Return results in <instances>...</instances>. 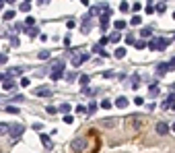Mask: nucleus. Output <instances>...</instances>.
<instances>
[{
  "instance_id": "obj_1",
  "label": "nucleus",
  "mask_w": 175,
  "mask_h": 153,
  "mask_svg": "<svg viewBox=\"0 0 175 153\" xmlns=\"http://www.w3.org/2000/svg\"><path fill=\"white\" fill-rule=\"evenodd\" d=\"M99 151V137L95 130H89L78 139L72 141V153H97Z\"/></svg>"
},
{
  "instance_id": "obj_2",
  "label": "nucleus",
  "mask_w": 175,
  "mask_h": 153,
  "mask_svg": "<svg viewBox=\"0 0 175 153\" xmlns=\"http://www.w3.org/2000/svg\"><path fill=\"white\" fill-rule=\"evenodd\" d=\"M167 46H169V39H165V37H153L150 42H148V48L150 50H167Z\"/></svg>"
},
{
  "instance_id": "obj_3",
  "label": "nucleus",
  "mask_w": 175,
  "mask_h": 153,
  "mask_svg": "<svg viewBox=\"0 0 175 153\" xmlns=\"http://www.w3.org/2000/svg\"><path fill=\"white\" fill-rule=\"evenodd\" d=\"M128 126L132 128V130H140L142 126H144V118H140V116H130L128 118Z\"/></svg>"
},
{
  "instance_id": "obj_4",
  "label": "nucleus",
  "mask_w": 175,
  "mask_h": 153,
  "mask_svg": "<svg viewBox=\"0 0 175 153\" xmlns=\"http://www.w3.org/2000/svg\"><path fill=\"white\" fill-rule=\"evenodd\" d=\"M87 60H89V54H87V52H82V54H74V56H72V64L76 66V68H78L82 62H87Z\"/></svg>"
},
{
  "instance_id": "obj_5",
  "label": "nucleus",
  "mask_w": 175,
  "mask_h": 153,
  "mask_svg": "<svg viewBox=\"0 0 175 153\" xmlns=\"http://www.w3.org/2000/svg\"><path fill=\"white\" fill-rule=\"evenodd\" d=\"M171 68H173L171 62H161L159 66H157V75H165V72H169Z\"/></svg>"
},
{
  "instance_id": "obj_6",
  "label": "nucleus",
  "mask_w": 175,
  "mask_h": 153,
  "mask_svg": "<svg viewBox=\"0 0 175 153\" xmlns=\"http://www.w3.org/2000/svg\"><path fill=\"white\" fill-rule=\"evenodd\" d=\"M91 31V13L82 17V33H89Z\"/></svg>"
},
{
  "instance_id": "obj_7",
  "label": "nucleus",
  "mask_w": 175,
  "mask_h": 153,
  "mask_svg": "<svg viewBox=\"0 0 175 153\" xmlns=\"http://www.w3.org/2000/svg\"><path fill=\"white\" fill-rule=\"evenodd\" d=\"M21 134H23V126H21V124H14V126H10V137H14V139H19Z\"/></svg>"
},
{
  "instance_id": "obj_8",
  "label": "nucleus",
  "mask_w": 175,
  "mask_h": 153,
  "mask_svg": "<svg viewBox=\"0 0 175 153\" xmlns=\"http://www.w3.org/2000/svg\"><path fill=\"white\" fill-rule=\"evenodd\" d=\"M39 139H41V143H43V147H46L47 151H50V149H54V145H52V139H50L47 134H39Z\"/></svg>"
},
{
  "instance_id": "obj_9",
  "label": "nucleus",
  "mask_w": 175,
  "mask_h": 153,
  "mask_svg": "<svg viewBox=\"0 0 175 153\" xmlns=\"http://www.w3.org/2000/svg\"><path fill=\"white\" fill-rule=\"evenodd\" d=\"M35 95H52V89H50V87H37V89H35Z\"/></svg>"
},
{
  "instance_id": "obj_10",
  "label": "nucleus",
  "mask_w": 175,
  "mask_h": 153,
  "mask_svg": "<svg viewBox=\"0 0 175 153\" xmlns=\"http://www.w3.org/2000/svg\"><path fill=\"white\" fill-rule=\"evenodd\" d=\"M157 132H159V134H167V132H169V126L165 124V122H159V124H157Z\"/></svg>"
},
{
  "instance_id": "obj_11",
  "label": "nucleus",
  "mask_w": 175,
  "mask_h": 153,
  "mask_svg": "<svg viewBox=\"0 0 175 153\" xmlns=\"http://www.w3.org/2000/svg\"><path fill=\"white\" fill-rule=\"evenodd\" d=\"M171 104L175 105V93H169V95H167V99L163 101V108H169Z\"/></svg>"
},
{
  "instance_id": "obj_12",
  "label": "nucleus",
  "mask_w": 175,
  "mask_h": 153,
  "mask_svg": "<svg viewBox=\"0 0 175 153\" xmlns=\"http://www.w3.org/2000/svg\"><path fill=\"white\" fill-rule=\"evenodd\" d=\"M2 134H10V124L0 122V137H2Z\"/></svg>"
},
{
  "instance_id": "obj_13",
  "label": "nucleus",
  "mask_w": 175,
  "mask_h": 153,
  "mask_svg": "<svg viewBox=\"0 0 175 153\" xmlns=\"http://www.w3.org/2000/svg\"><path fill=\"white\" fill-rule=\"evenodd\" d=\"M140 35H142V39H153V29H150V27L142 29V31H140Z\"/></svg>"
},
{
  "instance_id": "obj_14",
  "label": "nucleus",
  "mask_w": 175,
  "mask_h": 153,
  "mask_svg": "<svg viewBox=\"0 0 175 153\" xmlns=\"http://www.w3.org/2000/svg\"><path fill=\"white\" fill-rule=\"evenodd\" d=\"M115 105H117V108H126V105H128V99L126 97H117L115 99Z\"/></svg>"
},
{
  "instance_id": "obj_15",
  "label": "nucleus",
  "mask_w": 175,
  "mask_h": 153,
  "mask_svg": "<svg viewBox=\"0 0 175 153\" xmlns=\"http://www.w3.org/2000/svg\"><path fill=\"white\" fill-rule=\"evenodd\" d=\"M25 33H27L29 37H37V35H39V29H37V27H31V29H27Z\"/></svg>"
},
{
  "instance_id": "obj_16",
  "label": "nucleus",
  "mask_w": 175,
  "mask_h": 153,
  "mask_svg": "<svg viewBox=\"0 0 175 153\" xmlns=\"http://www.w3.org/2000/svg\"><path fill=\"white\" fill-rule=\"evenodd\" d=\"M120 39H121V35L117 33V31H115V33H111V35H109V42H111V43H117V42H120Z\"/></svg>"
},
{
  "instance_id": "obj_17",
  "label": "nucleus",
  "mask_w": 175,
  "mask_h": 153,
  "mask_svg": "<svg viewBox=\"0 0 175 153\" xmlns=\"http://www.w3.org/2000/svg\"><path fill=\"white\" fill-rule=\"evenodd\" d=\"M2 87H4V89H6V91H10V89H14V83H13V81H10V79H6V81L2 83Z\"/></svg>"
},
{
  "instance_id": "obj_18",
  "label": "nucleus",
  "mask_w": 175,
  "mask_h": 153,
  "mask_svg": "<svg viewBox=\"0 0 175 153\" xmlns=\"http://www.w3.org/2000/svg\"><path fill=\"white\" fill-rule=\"evenodd\" d=\"M134 48H138V50H144V48H148V43L144 42V39H138V42L134 43Z\"/></svg>"
},
{
  "instance_id": "obj_19",
  "label": "nucleus",
  "mask_w": 175,
  "mask_h": 153,
  "mask_svg": "<svg viewBox=\"0 0 175 153\" xmlns=\"http://www.w3.org/2000/svg\"><path fill=\"white\" fill-rule=\"evenodd\" d=\"M19 8L23 10V13H29V8H31V2H21Z\"/></svg>"
},
{
  "instance_id": "obj_20",
  "label": "nucleus",
  "mask_w": 175,
  "mask_h": 153,
  "mask_svg": "<svg viewBox=\"0 0 175 153\" xmlns=\"http://www.w3.org/2000/svg\"><path fill=\"white\" fill-rule=\"evenodd\" d=\"M132 87H134V89H138V87H140V76H138V75L132 76Z\"/></svg>"
},
{
  "instance_id": "obj_21",
  "label": "nucleus",
  "mask_w": 175,
  "mask_h": 153,
  "mask_svg": "<svg viewBox=\"0 0 175 153\" xmlns=\"http://www.w3.org/2000/svg\"><path fill=\"white\" fill-rule=\"evenodd\" d=\"M89 81H91V79H89V76H87V75H82V76H81V79H78V83H81V85H82V87H85V89H87V85H89Z\"/></svg>"
},
{
  "instance_id": "obj_22",
  "label": "nucleus",
  "mask_w": 175,
  "mask_h": 153,
  "mask_svg": "<svg viewBox=\"0 0 175 153\" xmlns=\"http://www.w3.org/2000/svg\"><path fill=\"white\" fill-rule=\"evenodd\" d=\"M14 14H17L14 10H6V13L2 14V17H4V21H10V19H14Z\"/></svg>"
},
{
  "instance_id": "obj_23",
  "label": "nucleus",
  "mask_w": 175,
  "mask_h": 153,
  "mask_svg": "<svg viewBox=\"0 0 175 153\" xmlns=\"http://www.w3.org/2000/svg\"><path fill=\"white\" fill-rule=\"evenodd\" d=\"M87 112H89V114H95V112H97V104H95V101H91V104L87 105Z\"/></svg>"
},
{
  "instance_id": "obj_24",
  "label": "nucleus",
  "mask_w": 175,
  "mask_h": 153,
  "mask_svg": "<svg viewBox=\"0 0 175 153\" xmlns=\"http://www.w3.org/2000/svg\"><path fill=\"white\" fill-rule=\"evenodd\" d=\"M155 8H157V13H165V10H167V4H165V2H159Z\"/></svg>"
},
{
  "instance_id": "obj_25",
  "label": "nucleus",
  "mask_w": 175,
  "mask_h": 153,
  "mask_svg": "<svg viewBox=\"0 0 175 153\" xmlns=\"http://www.w3.org/2000/svg\"><path fill=\"white\" fill-rule=\"evenodd\" d=\"M140 23H142V19L138 17V14H134V17H132V21H130V25H134V27H136V25H140Z\"/></svg>"
},
{
  "instance_id": "obj_26",
  "label": "nucleus",
  "mask_w": 175,
  "mask_h": 153,
  "mask_svg": "<svg viewBox=\"0 0 175 153\" xmlns=\"http://www.w3.org/2000/svg\"><path fill=\"white\" fill-rule=\"evenodd\" d=\"M126 56V48H117L115 50V58H124Z\"/></svg>"
},
{
  "instance_id": "obj_27",
  "label": "nucleus",
  "mask_w": 175,
  "mask_h": 153,
  "mask_svg": "<svg viewBox=\"0 0 175 153\" xmlns=\"http://www.w3.org/2000/svg\"><path fill=\"white\" fill-rule=\"evenodd\" d=\"M126 43H128V46H134V43H136V39H134V35H132V33L126 35Z\"/></svg>"
},
{
  "instance_id": "obj_28",
  "label": "nucleus",
  "mask_w": 175,
  "mask_h": 153,
  "mask_svg": "<svg viewBox=\"0 0 175 153\" xmlns=\"http://www.w3.org/2000/svg\"><path fill=\"white\" fill-rule=\"evenodd\" d=\"M37 56H39L41 60H47V58H50V52H47V50H41V52H39Z\"/></svg>"
},
{
  "instance_id": "obj_29",
  "label": "nucleus",
  "mask_w": 175,
  "mask_h": 153,
  "mask_svg": "<svg viewBox=\"0 0 175 153\" xmlns=\"http://www.w3.org/2000/svg\"><path fill=\"white\" fill-rule=\"evenodd\" d=\"M93 50H95V52H97V54H101V56H109V54H107V52H105V50H103V48H101V46H95V48H93Z\"/></svg>"
},
{
  "instance_id": "obj_30",
  "label": "nucleus",
  "mask_w": 175,
  "mask_h": 153,
  "mask_svg": "<svg viewBox=\"0 0 175 153\" xmlns=\"http://www.w3.org/2000/svg\"><path fill=\"white\" fill-rule=\"evenodd\" d=\"M25 25H27V29H31V27L35 25V19H33V17H27V21H25Z\"/></svg>"
},
{
  "instance_id": "obj_31",
  "label": "nucleus",
  "mask_w": 175,
  "mask_h": 153,
  "mask_svg": "<svg viewBox=\"0 0 175 153\" xmlns=\"http://www.w3.org/2000/svg\"><path fill=\"white\" fill-rule=\"evenodd\" d=\"M113 27H115V29H126V21H115Z\"/></svg>"
},
{
  "instance_id": "obj_32",
  "label": "nucleus",
  "mask_w": 175,
  "mask_h": 153,
  "mask_svg": "<svg viewBox=\"0 0 175 153\" xmlns=\"http://www.w3.org/2000/svg\"><path fill=\"white\" fill-rule=\"evenodd\" d=\"M60 112H64V114L68 116V112H70V104H62L60 105Z\"/></svg>"
},
{
  "instance_id": "obj_33",
  "label": "nucleus",
  "mask_w": 175,
  "mask_h": 153,
  "mask_svg": "<svg viewBox=\"0 0 175 153\" xmlns=\"http://www.w3.org/2000/svg\"><path fill=\"white\" fill-rule=\"evenodd\" d=\"M148 91H150V95H153V97H155L157 93H159V87H157V85L153 83V85H150V89H148Z\"/></svg>"
},
{
  "instance_id": "obj_34",
  "label": "nucleus",
  "mask_w": 175,
  "mask_h": 153,
  "mask_svg": "<svg viewBox=\"0 0 175 153\" xmlns=\"http://www.w3.org/2000/svg\"><path fill=\"white\" fill-rule=\"evenodd\" d=\"M76 114H89L85 105H76Z\"/></svg>"
},
{
  "instance_id": "obj_35",
  "label": "nucleus",
  "mask_w": 175,
  "mask_h": 153,
  "mask_svg": "<svg viewBox=\"0 0 175 153\" xmlns=\"http://www.w3.org/2000/svg\"><path fill=\"white\" fill-rule=\"evenodd\" d=\"M101 108L109 110V108H111V101H109V99H103V101H101Z\"/></svg>"
},
{
  "instance_id": "obj_36",
  "label": "nucleus",
  "mask_w": 175,
  "mask_h": 153,
  "mask_svg": "<svg viewBox=\"0 0 175 153\" xmlns=\"http://www.w3.org/2000/svg\"><path fill=\"white\" fill-rule=\"evenodd\" d=\"M6 112L8 114H19V110H17L14 105H6Z\"/></svg>"
},
{
  "instance_id": "obj_37",
  "label": "nucleus",
  "mask_w": 175,
  "mask_h": 153,
  "mask_svg": "<svg viewBox=\"0 0 175 153\" xmlns=\"http://www.w3.org/2000/svg\"><path fill=\"white\" fill-rule=\"evenodd\" d=\"M46 112H47V114H56V112H58V108H54V105H47Z\"/></svg>"
},
{
  "instance_id": "obj_38",
  "label": "nucleus",
  "mask_w": 175,
  "mask_h": 153,
  "mask_svg": "<svg viewBox=\"0 0 175 153\" xmlns=\"http://www.w3.org/2000/svg\"><path fill=\"white\" fill-rule=\"evenodd\" d=\"M128 8H132V6H128V2H121V4H120V10H124V13H126Z\"/></svg>"
},
{
  "instance_id": "obj_39",
  "label": "nucleus",
  "mask_w": 175,
  "mask_h": 153,
  "mask_svg": "<svg viewBox=\"0 0 175 153\" xmlns=\"http://www.w3.org/2000/svg\"><path fill=\"white\" fill-rule=\"evenodd\" d=\"M155 10H157V8L153 6V4H146V13H148V14H153V13H155Z\"/></svg>"
},
{
  "instance_id": "obj_40",
  "label": "nucleus",
  "mask_w": 175,
  "mask_h": 153,
  "mask_svg": "<svg viewBox=\"0 0 175 153\" xmlns=\"http://www.w3.org/2000/svg\"><path fill=\"white\" fill-rule=\"evenodd\" d=\"M27 85H29V79L27 76H23V79H21V87H27Z\"/></svg>"
},
{
  "instance_id": "obj_41",
  "label": "nucleus",
  "mask_w": 175,
  "mask_h": 153,
  "mask_svg": "<svg viewBox=\"0 0 175 153\" xmlns=\"http://www.w3.org/2000/svg\"><path fill=\"white\" fill-rule=\"evenodd\" d=\"M103 76H105V79H111V76H113V70H105Z\"/></svg>"
},
{
  "instance_id": "obj_42",
  "label": "nucleus",
  "mask_w": 175,
  "mask_h": 153,
  "mask_svg": "<svg viewBox=\"0 0 175 153\" xmlns=\"http://www.w3.org/2000/svg\"><path fill=\"white\" fill-rule=\"evenodd\" d=\"M64 122H66V124H72L74 118H72V116H64Z\"/></svg>"
},
{
  "instance_id": "obj_43",
  "label": "nucleus",
  "mask_w": 175,
  "mask_h": 153,
  "mask_svg": "<svg viewBox=\"0 0 175 153\" xmlns=\"http://www.w3.org/2000/svg\"><path fill=\"white\" fill-rule=\"evenodd\" d=\"M23 99H25V97H23V95H14V97H13V101H17V104H21Z\"/></svg>"
},
{
  "instance_id": "obj_44",
  "label": "nucleus",
  "mask_w": 175,
  "mask_h": 153,
  "mask_svg": "<svg viewBox=\"0 0 175 153\" xmlns=\"http://www.w3.org/2000/svg\"><path fill=\"white\" fill-rule=\"evenodd\" d=\"M140 6H142L140 2H134V4H132V10H140Z\"/></svg>"
},
{
  "instance_id": "obj_45",
  "label": "nucleus",
  "mask_w": 175,
  "mask_h": 153,
  "mask_svg": "<svg viewBox=\"0 0 175 153\" xmlns=\"http://www.w3.org/2000/svg\"><path fill=\"white\" fill-rule=\"evenodd\" d=\"M66 79H68V81H74V79H76V75H74V72H68Z\"/></svg>"
},
{
  "instance_id": "obj_46",
  "label": "nucleus",
  "mask_w": 175,
  "mask_h": 153,
  "mask_svg": "<svg viewBox=\"0 0 175 153\" xmlns=\"http://www.w3.org/2000/svg\"><path fill=\"white\" fill-rule=\"evenodd\" d=\"M134 104H136V105H142V104H144V99H142V97H136Z\"/></svg>"
},
{
  "instance_id": "obj_47",
  "label": "nucleus",
  "mask_w": 175,
  "mask_h": 153,
  "mask_svg": "<svg viewBox=\"0 0 175 153\" xmlns=\"http://www.w3.org/2000/svg\"><path fill=\"white\" fill-rule=\"evenodd\" d=\"M6 60H8V58H6V54H0V64H4Z\"/></svg>"
},
{
  "instance_id": "obj_48",
  "label": "nucleus",
  "mask_w": 175,
  "mask_h": 153,
  "mask_svg": "<svg viewBox=\"0 0 175 153\" xmlns=\"http://www.w3.org/2000/svg\"><path fill=\"white\" fill-rule=\"evenodd\" d=\"M8 79V75H4V72H0V81H6Z\"/></svg>"
},
{
  "instance_id": "obj_49",
  "label": "nucleus",
  "mask_w": 175,
  "mask_h": 153,
  "mask_svg": "<svg viewBox=\"0 0 175 153\" xmlns=\"http://www.w3.org/2000/svg\"><path fill=\"white\" fill-rule=\"evenodd\" d=\"M171 66H175V56H173V58H171Z\"/></svg>"
},
{
  "instance_id": "obj_50",
  "label": "nucleus",
  "mask_w": 175,
  "mask_h": 153,
  "mask_svg": "<svg viewBox=\"0 0 175 153\" xmlns=\"http://www.w3.org/2000/svg\"><path fill=\"white\" fill-rule=\"evenodd\" d=\"M171 89H173V93H175V83H173V85H171Z\"/></svg>"
},
{
  "instance_id": "obj_51",
  "label": "nucleus",
  "mask_w": 175,
  "mask_h": 153,
  "mask_svg": "<svg viewBox=\"0 0 175 153\" xmlns=\"http://www.w3.org/2000/svg\"><path fill=\"white\" fill-rule=\"evenodd\" d=\"M171 130H173V132H175V124H173V126H171Z\"/></svg>"
},
{
  "instance_id": "obj_52",
  "label": "nucleus",
  "mask_w": 175,
  "mask_h": 153,
  "mask_svg": "<svg viewBox=\"0 0 175 153\" xmlns=\"http://www.w3.org/2000/svg\"><path fill=\"white\" fill-rule=\"evenodd\" d=\"M0 101H2V95H0Z\"/></svg>"
},
{
  "instance_id": "obj_53",
  "label": "nucleus",
  "mask_w": 175,
  "mask_h": 153,
  "mask_svg": "<svg viewBox=\"0 0 175 153\" xmlns=\"http://www.w3.org/2000/svg\"><path fill=\"white\" fill-rule=\"evenodd\" d=\"M173 19H175V13H173Z\"/></svg>"
},
{
  "instance_id": "obj_54",
  "label": "nucleus",
  "mask_w": 175,
  "mask_h": 153,
  "mask_svg": "<svg viewBox=\"0 0 175 153\" xmlns=\"http://www.w3.org/2000/svg\"><path fill=\"white\" fill-rule=\"evenodd\" d=\"M173 108H175V105H173Z\"/></svg>"
}]
</instances>
